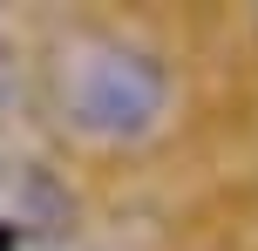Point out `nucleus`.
<instances>
[{
  "mask_svg": "<svg viewBox=\"0 0 258 251\" xmlns=\"http://www.w3.org/2000/svg\"><path fill=\"white\" fill-rule=\"evenodd\" d=\"M61 116L82 136H102V143H129V136H150L170 109V75L156 54L129 48V41L89 34L75 48H61Z\"/></svg>",
  "mask_w": 258,
  "mask_h": 251,
  "instance_id": "obj_1",
  "label": "nucleus"
}]
</instances>
